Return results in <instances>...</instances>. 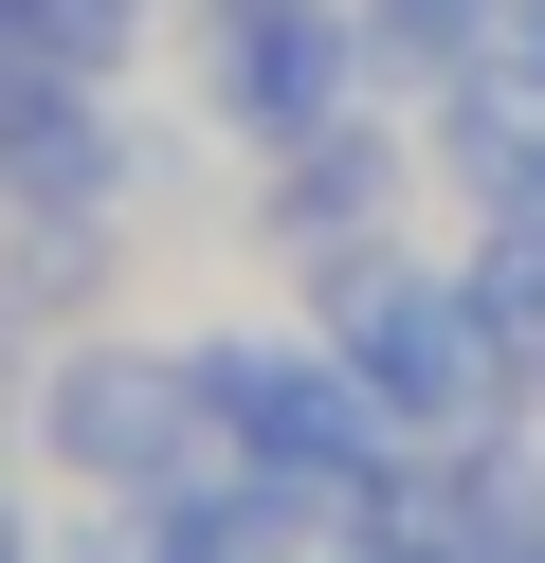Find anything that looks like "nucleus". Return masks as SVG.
<instances>
[{
	"mask_svg": "<svg viewBox=\"0 0 545 563\" xmlns=\"http://www.w3.org/2000/svg\"><path fill=\"white\" fill-rule=\"evenodd\" d=\"M327 309H346V364H363V400H382L400 437H491L509 345H491V309H472V273L436 291V273H400V255H346Z\"/></svg>",
	"mask_w": 545,
	"mask_h": 563,
	"instance_id": "nucleus-3",
	"label": "nucleus"
},
{
	"mask_svg": "<svg viewBox=\"0 0 545 563\" xmlns=\"http://www.w3.org/2000/svg\"><path fill=\"white\" fill-rule=\"evenodd\" d=\"M218 364V400H237V454H254V490H291V509H382L400 490V418L363 400V364L346 345H200Z\"/></svg>",
	"mask_w": 545,
	"mask_h": 563,
	"instance_id": "nucleus-2",
	"label": "nucleus"
},
{
	"mask_svg": "<svg viewBox=\"0 0 545 563\" xmlns=\"http://www.w3.org/2000/svg\"><path fill=\"white\" fill-rule=\"evenodd\" d=\"M382 183H400V146L363 110H327V128H291V183H273V236H309V255H346L363 219H382Z\"/></svg>",
	"mask_w": 545,
	"mask_h": 563,
	"instance_id": "nucleus-5",
	"label": "nucleus"
},
{
	"mask_svg": "<svg viewBox=\"0 0 545 563\" xmlns=\"http://www.w3.org/2000/svg\"><path fill=\"white\" fill-rule=\"evenodd\" d=\"M346 91H363V37L327 19V0H218V110H237L254 146L327 128Z\"/></svg>",
	"mask_w": 545,
	"mask_h": 563,
	"instance_id": "nucleus-4",
	"label": "nucleus"
},
{
	"mask_svg": "<svg viewBox=\"0 0 545 563\" xmlns=\"http://www.w3.org/2000/svg\"><path fill=\"white\" fill-rule=\"evenodd\" d=\"M128 527H145V509H128ZM128 527H91V545H55V563H145V545H128Z\"/></svg>",
	"mask_w": 545,
	"mask_h": 563,
	"instance_id": "nucleus-10",
	"label": "nucleus"
},
{
	"mask_svg": "<svg viewBox=\"0 0 545 563\" xmlns=\"http://www.w3.org/2000/svg\"><path fill=\"white\" fill-rule=\"evenodd\" d=\"M36 19H55V37H73V74H109V55H128V19H145V0H36Z\"/></svg>",
	"mask_w": 545,
	"mask_h": 563,
	"instance_id": "nucleus-9",
	"label": "nucleus"
},
{
	"mask_svg": "<svg viewBox=\"0 0 545 563\" xmlns=\"http://www.w3.org/2000/svg\"><path fill=\"white\" fill-rule=\"evenodd\" d=\"M145 563H291V490H182V509H145Z\"/></svg>",
	"mask_w": 545,
	"mask_h": 563,
	"instance_id": "nucleus-7",
	"label": "nucleus"
},
{
	"mask_svg": "<svg viewBox=\"0 0 545 563\" xmlns=\"http://www.w3.org/2000/svg\"><path fill=\"white\" fill-rule=\"evenodd\" d=\"M36 418H55V454L109 490V509H182V490H237V473H254L218 364H145V345H91Z\"/></svg>",
	"mask_w": 545,
	"mask_h": 563,
	"instance_id": "nucleus-1",
	"label": "nucleus"
},
{
	"mask_svg": "<svg viewBox=\"0 0 545 563\" xmlns=\"http://www.w3.org/2000/svg\"><path fill=\"white\" fill-rule=\"evenodd\" d=\"M0 200H109V110H91V74L36 91V110L0 128Z\"/></svg>",
	"mask_w": 545,
	"mask_h": 563,
	"instance_id": "nucleus-6",
	"label": "nucleus"
},
{
	"mask_svg": "<svg viewBox=\"0 0 545 563\" xmlns=\"http://www.w3.org/2000/svg\"><path fill=\"white\" fill-rule=\"evenodd\" d=\"M472 309H491L509 382H545V200H509V219H491V255H472Z\"/></svg>",
	"mask_w": 545,
	"mask_h": 563,
	"instance_id": "nucleus-8",
	"label": "nucleus"
},
{
	"mask_svg": "<svg viewBox=\"0 0 545 563\" xmlns=\"http://www.w3.org/2000/svg\"><path fill=\"white\" fill-rule=\"evenodd\" d=\"M509 55H527V74H545V0H509Z\"/></svg>",
	"mask_w": 545,
	"mask_h": 563,
	"instance_id": "nucleus-11",
	"label": "nucleus"
},
{
	"mask_svg": "<svg viewBox=\"0 0 545 563\" xmlns=\"http://www.w3.org/2000/svg\"><path fill=\"white\" fill-rule=\"evenodd\" d=\"M0 563H36V527H19V490H0Z\"/></svg>",
	"mask_w": 545,
	"mask_h": 563,
	"instance_id": "nucleus-12",
	"label": "nucleus"
}]
</instances>
